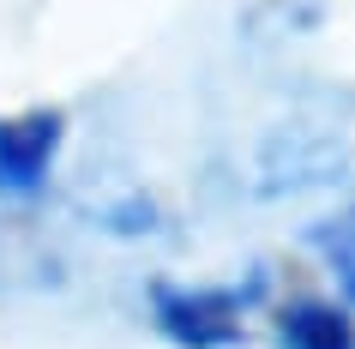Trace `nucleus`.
<instances>
[{
    "label": "nucleus",
    "mask_w": 355,
    "mask_h": 349,
    "mask_svg": "<svg viewBox=\"0 0 355 349\" xmlns=\"http://www.w3.org/2000/svg\"><path fill=\"white\" fill-rule=\"evenodd\" d=\"M271 301V271L253 265L247 277H150L145 283V319L168 349H241L247 319Z\"/></svg>",
    "instance_id": "1"
},
{
    "label": "nucleus",
    "mask_w": 355,
    "mask_h": 349,
    "mask_svg": "<svg viewBox=\"0 0 355 349\" xmlns=\"http://www.w3.org/2000/svg\"><path fill=\"white\" fill-rule=\"evenodd\" d=\"M60 145H67V114L60 109H19L0 114V199L37 205L55 181Z\"/></svg>",
    "instance_id": "2"
},
{
    "label": "nucleus",
    "mask_w": 355,
    "mask_h": 349,
    "mask_svg": "<svg viewBox=\"0 0 355 349\" xmlns=\"http://www.w3.org/2000/svg\"><path fill=\"white\" fill-rule=\"evenodd\" d=\"M277 349H355V307L337 295H289L271 307Z\"/></svg>",
    "instance_id": "3"
},
{
    "label": "nucleus",
    "mask_w": 355,
    "mask_h": 349,
    "mask_svg": "<svg viewBox=\"0 0 355 349\" xmlns=\"http://www.w3.org/2000/svg\"><path fill=\"white\" fill-rule=\"evenodd\" d=\"M307 247L319 253V265L337 277L343 301L355 307V205H343V211H331V217L307 223Z\"/></svg>",
    "instance_id": "4"
}]
</instances>
